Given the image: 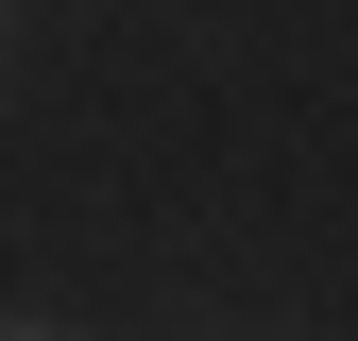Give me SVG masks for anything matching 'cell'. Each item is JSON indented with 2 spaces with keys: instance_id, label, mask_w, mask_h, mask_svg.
<instances>
[{
  "instance_id": "6da1fadb",
  "label": "cell",
  "mask_w": 358,
  "mask_h": 341,
  "mask_svg": "<svg viewBox=\"0 0 358 341\" xmlns=\"http://www.w3.org/2000/svg\"><path fill=\"white\" fill-rule=\"evenodd\" d=\"M0 341H52V324H0Z\"/></svg>"
}]
</instances>
